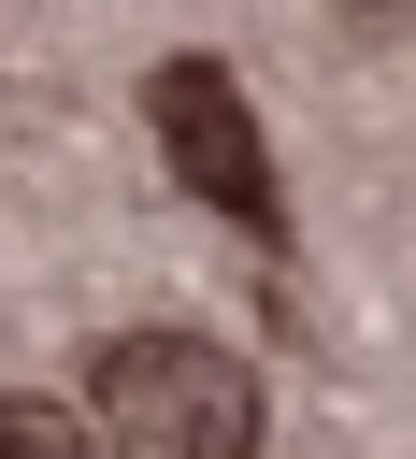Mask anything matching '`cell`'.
<instances>
[{"label":"cell","instance_id":"1","mask_svg":"<svg viewBox=\"0 0 416 459\" xmlns=\"http://www.w3.org/2000/svg\"><path fill=\"white\" fill-rule=\"evenodd\" d=\"M86 416L143 459H258V373L215 330H115L86 359Z\"/></svg>","mask_w":416,"mask_h":459},{"label":"cell","instance_id":"3","mask_svg":"<svg viewBox=\"0 0 416 459\" xmlns=\"http://www.w3.org/2000/svg\"><path fill=\"white\" fill-rule=\"evenodd\" d=\"M0 459H86V430L57 402H0Z\"/></svg>","mask_w":416,"mask_h":459},{"label":"cell","instance_id":"2","mask_svg":"<svg viewBox=\"0 0 416 459\" xmlns=\"http://www.w3.org/2000/svg\"><path fill=\"white\" fill-rule=\"evenodd\" d=\"M143 129H158V158H172L186 201H215L244 244H287V186H273L258 100H244L215 57H158V72H143Z\"/></svg>","mask_w":416,"mask_h":459},{"label":"cell","instance_id":"4","mask_svg":"<svg viewBox=\"0 0 416 459\" xmlns=\"http://www.w3.org/2000/svg\"><path fill=\"white\" fill-rule=\"evenodd\" d=\"M359 14H402V0H359Z\"/></svg>","mask_w":416,"mask_h":459}]
</instances>
